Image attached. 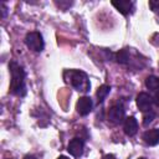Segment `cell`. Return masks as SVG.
Wrapping results in <instances>:
<instances>
[{
	"label": "cell",
	"mask_w": 159,
	"mask_h": 159,
	"mask_svg": "<svg viewBox=\"0 0 159 159\" xmlns=\"http://www.w3.org/2000/svg\"><path fill=\"white\" fill-rule=\"evenodd\" d=\"M10 71V86L9 92L11 94L22 97L26 94V86H25V70L24 67L17 63L16 61H10L9 63Z\"/></svg>",
	"instance_id": "cell-1"
},
{
	"label": "cell",
	"mask_w": 159,
	"mask_h": 159,
	"mask_svg": "<svg viewBox=\"0 0 159 159\" xmlns=\"http://www.w3.org/2000/svg\"><path fill=\"white\" fill-rule=\"evenodd\" d=\"M63 80L66 83L71 84L78 92L86 93L91 88V83L87 73L80 70H66L63 72Z\"/></svg>",
	"instance_id": "cell-2"
},
{
	"label": "cell",
	"mask_w": 159,
	"mask_h": 159,
	"mask_svg": "<svg viewBox=\"0 0 159 159\" xmlns=\"http://www.w3.org/2000/svg\"><path fill=\"white\" fill-rule=\"evenodd\" d=\"M25 43H26L27 48L34 51V52H41L45 47L43 37L39 31L27 32L25 36Z\"/></svg>",
	"instance_id": "cell-3"
},
{
	"label": "cell",
	"mask_w": 159,
	"mask_h": 159,
	"mask_svg": "<svg viewBox=\"0 0 159 159\" xmlns=\"http://www.w3.org/2000/svg\"><path fill=\"white\" fill-rule=\"evenodd\" d=\"M125 117V109L122 104H113L109 109H108V119L114 123V124H119L124 120Z\"/></svg>",
	"instance_id": "cell-4"
},
{
	"label": "cell",
	"mask_w": 159,
	"mask_h": 159,
	"mask_svg": "<svg viewBox=\"0 0 159 159\" xmlns=\"http://www.w3.org/2000/svg\"><path fill=\"white\" fill-rule=\"evenodd\" d=\"M83 150H84V142L83 139L81 138H73L70 140L68 145H67V152L75 157V158H78L83 154Z\"/></svg>",
	"instance_id": "cell-5"
},
{
	"label": "cell",
	"mask_w": 159,
	"mask_h": 159,
	"mask_svg": "<svg viewBox=\"0 0 159 159\" xmlns=\"http://www.w3.org/2000/svg\"><path fill=\"white\" fill-rule=\"evenodd\" d=\"M93 108V102H92V98L91 97H87V96H83L81 97L78 101H77V104H76V109H77V113L81 114V116H87L91 113Z\"/></svg>",
	"instance_id": "cell-6"
},
{
	"label": "cell",
	"mask_w": 159,
	"mask_h": 159,
	"mask_svg": "<svg viewBox=\"0 0 159 159\" xmlns=\"http://www.w3.org/2000/svg\"><path fill=\"white\" fill-rule=\"evenodd\" d=\"M135 102H137L138 108H139L142 112H144V113L152 109L153 98H152V97H150L148 93H145V92H140V93L137 96Z\"/></svg>",
	"instance_id": "cell-7"
},
{
	"label": "cell",
	"mask_w": 159,
	"mask_h": 159,
	"mask_svg": "<svg viewBox=\"0 0 159 159\" xmlns=\"http://www.w3.org/2000/svg\"><path fill=\"white\" fill-rule=\"evenodd\" d=\"M112 5L123 15H129L134 10V2L130 0H119V1H112Z\"/></svg>",
	"instance_id": "cell-8"
},
{
	"label": "cell",
	"mask_w": 159,
	"mask_h": 159,
	"mask_svg": "<svg viewBox=\"0 0 159 159\" xmlns=\"http://www.w3.org/2000/svg\"><path fill=\"white\" fill-rule=\"evenodd\" d=\"M143 142L149 145V147H154L157 144H159V129L158 128H153L149 130H145L143 133Z\"/></svg>",
	"instance_id": "cell-9"
},
{
	"label": "cell",
	"mask_w": 159,
	"mask_h": 159,
	"mask_svg": "<svg viewBox=\"0 0 159 159\" xmlns=\"http://www.w3.org/2000/svg\"><path fill=\"white\" fill-rule=\"evenodd\" d=\"M123 129H124V133L129 137H133L135 135V133L138 132V122L134 117H128L125 118L124 120V124H123Z\"/></svg>",
	"instance_id": "cell-10"
},
{
	"label": "cell",
	"mask_w": 159,
	"mask_h": 159,
	"mask_svg": "<svg viewBox=\"0 0 159 159\" xmlns=\"http://www.w3.org/2000/svg\"><path fill=\"white\" fill-rule=\"evenodd\" d=\"M114 60L119 65H128L130 61V51L129 48H122L117 53H114Z\"/></svg>",
	"instance_id": "cell-11"
},
{
	"label": "cell",
	"mask_w": 159,
	"mask_h": 159,
	"mask_svg": "<svg viewBox=\"0 0 159 159\" xmlns=\"http://www.w3.org/2000/svg\"><path fill=\"white\" fill-rule=\"evenodd\" d=\"M109 92H111V86H108V84H102V86L97 89V92H96L97 102H98V103H102V102L106 99V97L109 94Z\"/></svg>",
	"instance_id": "cell-12"
},
{
	"label": "cell",
	"mask_w": 159,
	"mask_h": 159,
	"mask_svg": "<svg viewBox=\"0 0 159 159\" xmlns=\"http://www.w3.org/2000/svg\"><path fill=\"white\" fill-rule=\"evenodd\" d=\"M145 86L150 91H158L159 89V77L157 76H148L145 78Z\"/></svg>",
	"instance_id": "cell-13"
},
{
	"label": "cell",
	"mask_w": 159,
	"mask_h": 159,
	"mask_svg": "<svg viewBox=\"0 0 159 159\" xmlns=\"http://www.w3.org/2000/svg\"><path fill=\"white\" fill-rule=\"evenodd\" d=\"M154 117H155V113H154L152 109L148 111V112H145V113H144V117H143V124H144L145 127L149 125V124L153 122Z\"/></svg>",
	"instance_id": "cell-14"
},
{
	"label": "cell",
	"mask_w": 159,
	"mask_h": 159,
	"mask_svg": "<svg viewBox=\"0 0 159 159\" xmlns=\"http://www.w3.org/2000/svg\"><path fill=\"white\" fill-rule=\"evenodd\" d=\"M149 7L155 14H159V0H150L149 1Z\"/></svg>",
	"instance_id": "cell-15"
},
{
	"label": "cell",
	"mask_w": 159,
	"mask_h": 159,
	"mask_svg": "<svg viewBox=\"0 0 159 159\" xmlns=\"http://www.w3.org/2000/svg\"><path fill=\"white\" fill-rule=\"evenodd\" d=\"M56 5L60 7V9H62V10H66L67 7H70L71 5H72V1H56Z\"/></svg>",
	"instance_id": "cell-16"
},
{
	"label": "cell",
	"mask_w": 159,
	"mask_h": 159,
	"mask_svg": "<svg viewBox=\"0 0 159 159\" xmlns=\"http://www.w3.org/2000/svg\"><path fill=\"white\" fill-rule=\"evenodd\" d=\"M153 102H154L157 106H159V89H158V91H155L154 97H153Z\"/></svg>",
	"instance_id": "cell-17"
},
{
	"label": "cell",
	"mask_w": 159,
	"mask_h": 159,
	"mask_svg": "<svg viewBox=\"0 0 159 159\" xmlns=\"http://www.w3.org/2000/svg\"><path fill=\"white\" fill-rule=\"evenodd\" d=\"M0 7H1V12H2V15H1V17L4 19V17L6 16V10H7V9H6V6H5V4H2V2L0 4Z\"/></svg>",
	"instance_id": "cell-18"
},
{
	"label": "cell",
	"mask_w": 159,
	"mask_h": 159,
	"mask_svg": "<svg viewBox=\"0 0 159 159\" xmlns=\"http://www.w3.org/2000/svg\"><path fill=\"white\" fill-rule=\"evenodd\" d=\"M102 159H117L114 155H112V154H107V155H104Z\"/></svg>",
	"instance_id": "cell-19"
},
{
	"label": "cell",
	"mask_w": 159,
	"mask_h": 159,
	"mask_svg": "<svg viewBox=\"0 0 159 159\" xmlns=\"http://www.w3.org/2000/svg\"><path fill=\"white\" fill-rule=\"evenodd\" d=\"M24 159H37L36 157H34V155H25V158Z\"/></svg>",
	"instance_id": "cell-20"
},
{
	"label": "cell",
	"mask_w": 159,
	"mask_h": 159,
	"mask_svg": "<svg viewBox=\"0 0 159 159\" xmlns=\"http://www.w3.org/2000/svg\"><path fill=\"white\" fill-rule=\"evenodd\" d=\"M57 159H70V158H67V157H65V155H60Z\"/></svg>",
	"instance_id": "cell-21"
},
{
	"label": "cell",
	"mask_w": 159,
	"mask_h": 159,
	"mask_svg": "<svg viewBox=\"0 0 159 159\" xmlns=\"http://www.w3.org/2000/svg\"><path fill=\"white\" fill-rule=\"evenodd\" d=\"M139 159H145V158H139Z\"/></svg>",
	"instance_id": "cell-22"
},
{
	"label": "cell",
	"mask_w": 159,
	"mask_h": 159,
	"mask_svg": "<svg viewBox=\"0 0 159 159\" xmlns=\"http://www.w3.org/2000/svg\"><path fill=\"white\" fill-rule=\"evenodd\" d=\"M7 159H10V158H7Z\"/></svg>",
	"instance_id": "cell-23"
}]
</instances>
